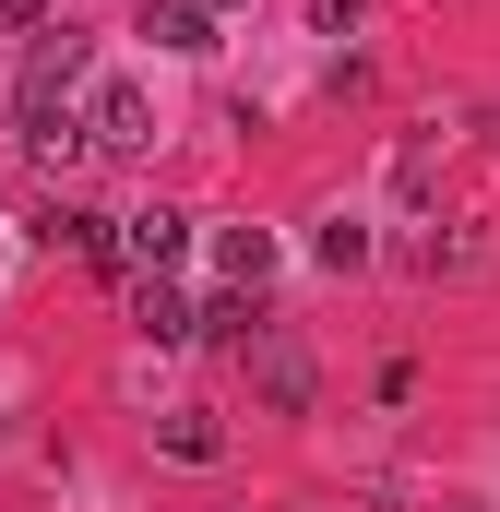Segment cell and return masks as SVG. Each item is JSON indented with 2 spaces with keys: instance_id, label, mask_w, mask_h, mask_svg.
<instances>
[{
  "instance_id": "6da1fadb",
  "label": "cell",
  "mask_w": 500,
  "mask_h": 512,
  "mask_svg": "<svg viewBox=\"0 0 500 512\" xmlns=\"http://www.w3.org/2000/svg\"><path fill=\"white\" fill-rule=\"evenodd\" d=\"M72 84H84V36H24V84L0 96V108H12V131H24V143L72 131V108H60Z\"/></svg>"
},
{
  "instance_id": "7a4b0ae2",
  "label": "cell",
  "mask_w": 500,
  "mask_h": 512,
  "mask_svg": "<svg viewBox=\"0 0 500 512\" xmlns=\"http://www.w3.org/2000/svg\"><path fill=\"white\" fill-rule=\"evenodd\" d=\"M84 155H155V96H143V84H131V72H108V84H84Z\"/></svg>"
},
{
  "instance_id": "3957f363",
  "label": "cell",
  "mask_w": 500,
  "mask_h": 512,
  "mask_svg": "<svg viewBox=\"0 0 500 512\" xmlns=\"http://www.w3.org/2000/svg\"><path fill=\"white\" fill-rule=\"evenodd\" d=\"M239 358H250V393H262L274 417H310V405H322V370H310V346H298V322H262V334H250Z\"/></svg>"
},
{
  "instance_id": "277c9868",
  "label": "cell",
  "mask_w": 500,
  "mask_h": 512,
  "mask_svg": "<svg viewBox=\"0 0 500 512\" xmlns=\"http://www.w3.org/2000/svg\"><path fill=\"white\" fill-rule=\"evenodd\" d=\"M405 262H417L429 286H477V274H500V227L489 215H441V227L405 239Z\"/></svg>"
},
{
  "instance_id": "5b68a950",
  "label": "cell",
  "mask_w": 500,
  "mask_h": 512,
  "mask_svg": "<svg viewBox=\"0 0 500 512\" xmlns=\"http://www.w3.org/2000/svg\"><path fill=\"white\" fill-rule=\"evenodd\" d=\"M179 251H191V215H167V203H143V215H108V262H120V274H167Z\"/></svg>"
},
{
  "instance_id": "8992f818",
  "label": "cell",
  "mask_w": 500,
  "mask_h": 512,
  "mask_svg": "<svg viewBox=\"0 0 500 512\" xmlns=\"http://www.w3.org/2000/svg\"><path fill=\"white\" fill-rule=\"evenodd\" d=\"M131 334H143V346H191V298H179L167 274H131Z\"/></svg>"
},
{
  "instance_id": "52a82bcc",
  "label": "cell",
  "mask_w": 500,
  "mask_h": 512,
  "mask_svg": "<svg viewBox=\"0 0 500 512\" xmlns=\"http://www.w3.org/2000/svg\"><path fill=\"white\" fill-rule=\"evenodd\" d=\"M143 36H155L167 60H203V48H215V12H203V0H143Z\"/></svg>"
},
{
  "instance_id": "ba28073f",
  "label": "cell",
  "mask_w": 500,
  "mask_h": 512,
  "mask_svg": "<svg viewBox=\"0 0 500 512\" xmlns=\"http://www.w3.org/2000/svg\"><path fill=\"white\" fill-rule=\"evenodd\" d=\"M215 274L262 298V286H274V239H262V227H215Z\"/></svg>"
},
{
  "instance_id": "9c48e42d",
  "label": "cell",
  "mask_w": 500,
  "mask_h": 512,
  "mask_svg": "<svg viewBox=\"0 0 500 512\" xmlns=\"http://www.w3.org/2000/svg\"><path fill=\"white\" fill-rule=\"evenodd\" d=\"M155 441H167L179 465H227V417H215V405H179V417H167Z\"/></svg>"
},
{
  "instance_id": "30bf717a",
  "label": "cell",
  "mask_w": 500,
  "mask_h": 512,
  "mask_svg": "<svg viewBox=\"0 0 500 512\" xmlns=\"http://www.w3.org/2000/svg\"><path fill=\"white\" fill-rule=\"evenodd\" d=\"M310 262H322V274H370V227H358V215H322Z\"/></svg>"
},
{
  "instance_id": "8fae6325",
  "label": "cell",
  "mask_w": 500,
  "mask_h": 512,
  "mask_svg": "<svg viewBox=\"0 0 500 512\" xmlns=\"http://www.w3.org/2000/svg\"><path fill=\"white\" fill-rule=\"evenodd\" d=\"M429 167H441V131H405L393 143V203H429Z\"/></svg>"
},
{
  "instance_id": "7c38bea8",
  "label": "cell",
  "mask_w": 500,
  "mask_h": 512,
  "mask_svg": "<svg viewBox=\"0 0 500 512\" xmlns=\"http://www.w3.org/2000/svg\"><path fill=\"white\" fill-rule=\"evenodd\" d=\"M370 24V0H310V36H358Z\"/></svg>"
},
{
  "instance_id": "4fadbf2b",
  "label": "cell",
  "mask_w": 500,
  "mask_h": 512,
  "mask_svg": "<svg viewBox=\"0 0 500 512\" xmlns=\"http://www.w3.org/2000/svg\"><path fill=\"white\" fill-rule=\"evenodd\" d=\"M0 36H48V0H0Z\"/></svg>"
},
{
  "instance_id": "5bb4252c",
  "label": "cell",
  "mask_w": 500,
  "mask_h": 512,
  "mask_svg": "<svg viewBox=\"0 0 500 512\" xmlns=\"http://www.w3.org/2000/svg\"><path fill=\"white\" fill-rule=\"evenodd\" d=\"M203 12H239V0H203Z\"/></svg>"
}]
</instances>
